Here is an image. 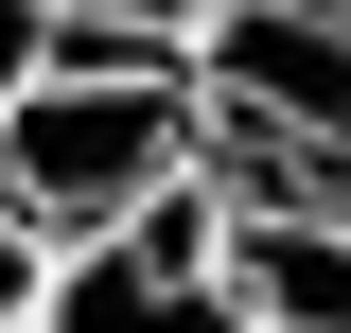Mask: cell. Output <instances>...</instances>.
<instances>
[{
	"label": "cell",
	"instance_id": "6da1fadb",
	"mask_svg": "<svg viewBox=\"0 0 351 333\" xmlns=\"http://www.w3.org/2000/svg\"><path fill=\"white\" fill-rule=\"evenodd\" d=\"M193 175H211V123H193L176 53H88V36H53L36 71L0 88V210L53 228V246H88V228L193 193Z\"/></svg>",
	"mask_w": 351,
	"mask_h": 333
},
{
	"label": "cell",
	"instance_id": "7a4b0ae2",
	"mask_svg": "<svg viewBox=\"0 0 351 333\" xmlns=\"http://www.w3.org/2000/svg\"><path fill=\"white\" fill-rule=\"evenodd\" d=\"M211 193H351V0H211L176 36Z\"/></svg>",
	"mask_w": 351,
	"mask_h": 333
},
{
	"label": "cell",
	"instance_id": "3957f363",
	"mask_svg": "<svg viewBox=\"0 0 351 333\" xmlns=\"http://www.w3.org/2000/svg\"><path fill=\"white\" fill-rule=\"evenodd\" d=\"M36 333H246L211 281V175L158 210H123V228H88V246H53V298Z\"/></svg>",
	"mask_w": 351,
	"mask_h": 333
},
{
	"label": "cell",
	"instance_id": "277c9868",
	"mask_svg": "<svg viewBox=\"0 0 351 333\" xmlns=\"http://www.w3.org/2000/svg\"><path fill=\"white\" fill-rule=\"evenodd\" d=\"M211 281L246 333H351V193H211Z\"/></svg>",
	"mask_w": 351,
	"mask_h": 333
},
{
	"label": "cell",
	"instance_id": "5b68a950",
	"mask_svg": "<svg viewBox=\"0 0 351 333\" xmlns=\"http://www.w3.org/2000/svg\"><path fill=\"white\" fill-rule=\"evenodd\" d=\"M36 18H53V36H88V53H176L211 0H36Z\"/></svg>",
	"mask_w": 351,
	"mask_h": 333
},
{
	"label": "cell",
	"instance_id": "8992f818",
	"mask_svg": "<svg viewBox=\"0 0 351 333\" xmlns=\"http://www.w3.org/2000/svg\"><path fill=\"white\" fill-rule=\"evenodd\" d=\"M36 298H53V228L0 210V333H36Z\"/></svg>",
	"mask_w": 351,
	"mask_h": 333
},
{
	"label": "cell",
	"instance_id": "52a82bcc",
	"mask_svg": "<svg viewBox=\"0 0 351 333\" xmlns=\"http://www.w3.org/2000/svg\"><path fill=\"white\" fill-rule=\"evenodd\" d=\"M36 53H53V18H36V0H0V88L36 71Z\"/></svg>",
	"mask_w": 351,
	"mask_h": 333
}]
</instances>
